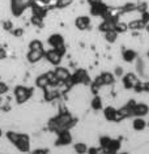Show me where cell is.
Segmentation results:
<instances>
[{
    "mask_svg": "<svg viewBox=\"0 0 149 154\" xmlns=\"http://www.w3.org/2000/svg\"><path fill=\"white\" fill-rule=\"evenodd\" d=\"M77 125V118L73 116L68 109H60L59 112L51 116L47 122V128L51 133H56L64 129H73Z\"/></svg>",
    "mask_w": 149,
    "mask_h": 154,
    "instance_id": "cell-1",
    "label": "cell"
},
{
    "mask_svg": "<svg viewBox=\"0 0 149 154\" xmlns=\"http://www.w3.org/2000/svg\"><path fill=\"white\" fill-rule=\"evenodd\" d=\"M5 138L21 154H29L32 152V138L28 133L8 131V132H5Z\"/></svg>",
    "mask_w": 149,
    "mask_h": 154,
    "instance_id": "cell-2",
    "label": "cell"
},
{
    "mask_svg": "<svg viewBox=\"0 0 149 154\" xmlns=\"http://www.w3.org/2000/svg\"><path fill=\"white\" fill-rule=\"evenodd\" d=\"M102 116H104V120L107 122L109 124H122L123 122H126V119L123 118V115L120 114L119 109L113 105H107L104 107V110H102Z\"/></svg>",
    "mask_w": 149,
    "mask_h": 154,
    "instance_id": "cell-3",
    "label": "cell"
},
{
    "mask_svg": "<svg viewBox=\"0 0 149 154\" xmlns=\"http://www.w3.org/2000/svg\"><path fill=\"white\" fill-rule=\"evenodd\" d=\"M13 97L17 105H24L34 97V89L25 85H16L13 88Z\"/></svg>",
    "mask_w": 149,
    "mask_h": 154,
    "instance_id": "cell-4",
    "label": "cell"
},
{
    "mask_svg": "<svg viewBox=\"0 0 149 154\" xmlns=\"http://www.w3.org/2000/svg\"><path fill=\"white\" fill-rule=\"evenodd\" d=\"M34 0H9V8L13 17H21L26 12V9L30 8Z\"/></svg>",
    "mask_w": 149,
    "mask_h": 154,
    "instance_id": "cell-5",
    "label": "cell"
},
{
    "mask_svg": "<svg viewBox=\"0 0 149 154\" xmlns=\"http://www.w3.org/2000/svg\"><path fill=\"white\" fill-rule=\"evenodd\" d=\"M140 77L136 72H126L120 79V86L126 91H133V89L140 82Z\"/></svg>",
    "mask_w": 149,
    "mask_h": 154,
    "instance_id": "cell-6",
    "label": "cell"
},
{
    "mask_svg": "<svg viewBox=\"0 0 149 154\" xmlns=\"http://www.w3.org/2000/svg\"><path fill=\"white\" fill-rule=\"evenodd\" d=\"M73 133L72 129H64V131H59L55 133V138H54V145L56 148H64V146H70L73 142Z\"/></svg>",
    "mask_w": 149,
    "mask_h": 154,
    "instance_id": "cell-7",
    "label": "cell"
},
{
    "mask_svg": "<svg viewBox=\"0 0 149 154\" xmlns=\"http://www.w3.org/2000/svg\"><path fill=\"white\" fill-rule=\"evenodd\" d=\"M110 9H111V7L107 5V4H105V3L102 2V3H99V4L90 5L89 13L93 17H101V18H104L106 14L110 13Z\"/></svg>",
    "mask_w": 149,
    "mask_h": 154,
    "instance_id": "cell-8",
    "label": "cell"
},
{
    "mask_svg": "<svg viewBox=\"0 0 149 154\" xmlns=\"http://www.w3.org/2000/svg\"><path fill=\"white\" fill-rule=\"evenodd\" d=\"M63 55L56 51L55 48H50L47 51H45V59L50 65H54V67H58V65L62 64L63 61Z\"/></svg>",
    "mask_w": 149,
    "mask_h": 154,
    "instance_id": "cell-9",
    "label": "cell"
},
{
    "mask_svg": "<svg viewBox=\"0 0 149 154\" xmlns=\"http://www.w3.org/2000/svg\"><path fill=\"white\" fill-rule=\"evenodd\" d=\"M97 77L99 79V81H101L102 86L104 88H111L116 84V77L114 75L113 72L110 71H102L101 73H98Z\"/></svg>",
    "mask_w": 149,
    "mask_h": 154,
    "instance_id": "cell-10",
    "label": "cell"
},
{
    "mask_svg": "<svg viewBox=\"0 0 149 154\" xmlns=\"http://www.w3.org/2000/svg\"><path fill=\"white\" fill-rule=\"evenodd\" d=\"M92 25V20H90V16L88 14H80L75 18V28L80 30V32H85L90 28Z\"/></svg>",
    "mask_w": 149,
    "mask_h": 154,
    "instance_id": "cell-11",
    "label": "cell"
},
{
    "mask_svg": "<svg viewBox=\"0 0 149 154\" xmlns=\"http://www.w3.org/2000/svg\"><path fill=\"white\" fill-rule=\"evenodd\" d=\"M45 51L46 50H29L26 54V60L30 64H38L45 59Z\"/></svg>",
    "mask_w": 149,
    "mask_h": 154,
    "instance_id": "cell-12",
    "label": "cell"
},
{
    "mask_svg": "<svg viewBox=\"0 0 149 154\" xmlns=\"http://www.w3.org/2000/svg\"><path fill=\"white\" fill-rule=\"evenodd\" d=\"M131 124V129L135 131L136 133H141V132H145V129L148 128V124H147V119L145 118H139V116H135L131 119L129 122Z\"/></svg>",
    "mask_w": 149,
    "mask_h": 154,
    "instance_id": "cell-13",
    "label": "cell"
},
{
    "mask_svg": "<svg viewBox=\"0 0 149 154\" xmlns=\"http://www.w3.org/2000/svg\"><path fill=\"white\" fill-rule=\"evenodd\" d=\"M120 56H122V60H123L124 63L133 64L135 63V60L139 57V52H137L135 48H132V47H126L124 50H122Z\"/></svg>",
    "mask_w": 149,
    "mask_h": 154,
    "instance_id": "cell-14",
    "label": "cell"
},
{
    "mask_svg": "<svg viewBox=\"0 0 149 154\" xmlns=\"http://www.w3.org/2000/svg\"><path fill=\"white\" fill-rule=\"evenodd\" d=\"M132 115L133 118L139 116V118H145L149 115V105L147 102H136V105L132 109Z\"/></svg>",
    "mask_w": 149,
    "mask_h": 154,
    "instance_id": "cell-15",
    "label": "cell"
},
{
    "mask_svg": "<svg viewBox=\"0 0 149 154\" xmlns=\"http://www.w3.org/2000/svg\"><path fill=\"white\" fill-rule=\"evenodd\" d=\"M47 45L51 46V48H59L62 46H66V39L60 33H52L47 38Z\"/></svg>",
    "mask_w": 149,
    "mask_h": 154,
    "instance_id": "cell-16",
    "label": "cell"
},
{
    "mask_svg": "<svg viewBox=\"0 0 149 154\" xmlns=\"http://www.w3.org/2000/svg\"><path fill=\"white\" fill-rule=\"evenodd\" d=\"M89 107L94 112H99V111L104 110V97L101 94H95V95H92V98L89 99Z\"/></svg>",
    "mask_w": 149,
    "mask_h": 154,
    "instance_id": "cell-17",
    "label": "cell"
},
{
    "mask_svg": "<svg viewBox=\"0 0 149 154\" xmlns=\"http://www.w3.org/2000/svg\"><path fill=\"white\" fill-rule=\"evenodd\" d=\"M133 64H135V72L139 75L140 79H143V77H147L148 76V67H147V63H145L144 59H141V57H137Z\"/></svg>",
    "mask_w": 149,
    "mask_h": 154,
    "instance_id": "cell-18",
    "label": "cell"
},
{
    "mask_svg": "<svg viewBox=\"0 0 149 154\" xmlns=\"http://www.w3.org/2000/svg\"><path fill=\"white\" fill-rule=\"evenodd\" d=\"M34 85H36L37 89H39L42 91L46 90L47 88H50V82H48L47 76H46V72L39 73V75L36 77V80H34Z\"/></svg>",
    "mask_w": 149,
    "mask_h": 154,
    "instance_id": "cell-19",
    "label": "cell"
},
{
    "mask_svg": "<svg viewBox=\"0 0 149 154\" xmlns=\"http://www.w3.org/2000/svg\"><path fill=\"white\" fill-rule=\"evenodd\" d=\"M54 72H55V75H56V77H58V80L60 82H66L72 75L70 69H68L67 67H63V65H58V67H55Z\"/></svg>",
    "mask_w": 149,
    "mask_h": 154,
    "instance_id": "cell-20",
    "label": "cell"
},
{
    "mask_svg": "<svg viewBox=\"0 0 149 154\" xmlns=\"http://www.w3.org/2000/svg\"><path fill=\"white\" fill-rule=\"evenodd\" d=\"M127 24H128V29L132 30V32H143L145 29V26H147V22H145L141 17L129 20Z\"/></svg>",
    "mask_w": 149,
    "mask_h": 154,
    "instance_id": "cell-21",
    "label": "cell"
},
{
    "mask_svg": "<svg viewBox=\"0 0 149 154\" xmlns=\"http://www.w3.org/2000/svg\"><path fill=\"white\" fill-rule=\"evenodd\" d=\"M88 149H89L88 144L85 141H81V140L73 142V145H72V150H73L75 154H86Z\"/></svg>",
    "mask_w": 149,
    "mask_h": 154,
    "instance_id": "cell-22",
    "label": "cell"
},
{
    "mask_svg": "<svg viewBox=\"0 0 149 154\" xmlns=\"http://www.w3.org/2000/svg\"><path fill=\"white\" fill-rule=\"evenodd\" d=\"M135 94H149V80H140L137 86L133 89Z\"/></svg>",
    "mask_w": 149,
    "mask_h": 154,
    "instance_id": "cell-23",
    "label": "cell"
},
{
    "mask_svg": "<svg viewBox=\"0 0 149 154\" xmlns=\"http://www.w3.org/2000/svg\"><path fill=\"white\" fill-rule=\"evenodd\" d=\"M30 8H32V12H33L32 16H37V17H41V18H45L46 14H47V9H46L45 7H41V5L36 4V2L33 3Z\"/></svg>",
    "mask_w": 149,
    "mask_h": 154,
    "instance_id": "cell-24",
    "label": "cell"
},
{
    "mask_svg": "<svg viewBox=\"0 0 149 154\" xmlns=\"http://www.w3.org/2000/svg\"><path fill=\"white\" fill-rule=\"evenodd\" d=\"M104 38H105V41L107 42V43L114 45V43H116V42H118L119 34H118L115 30H109V32L104 33Z\"/></svg>",
    "mask_w": 149,
    "mask_h": 154,
    "instance_id": "cell-25",
    "label": "cell"
},
{
    "mask_svg": "<svg viewBox=\"0 0 149 154\" xmlns=\"http://www.w3.org/2000/svg\"><path fill=\"white\" fill-rule=\"evenodd\" d=\"M111 140H113V137L110 136V134H101V136L98 137V146H101V148H104V149H107Z\"/></svg>",
    "mask_w": 149,
    "mask_h": 154,
    "instance_id": "cell-26",
    "label": "cell"
},
{
    "mask_svg": "<svg viewBox=\"0 0 149 154\" xmlns=\"http://www.w3.org/2000/svg\"><path fill=\"white\" fill-rule=\"evenodd\" d=\"M115 32L118 33V34H126L128 32V24L126 21H120V20H118V22L115 24Z\"/></svg>",
    "mask_w": 149,
    "mask_h": 154,
    "instance_id": "cell-27",
    "label": "cell"
},
{
    "mask_svg": "<svg viewBox=\"0 0 149 154\" xmlns=\"http://www.w3.org/2000/svg\"><path fill=\"white\" fill-rule=\"evenodd\" d=\"M28 48L29 50H45V45L41 39H36V38H34V39L29 42Z\"/></svg>",
    "mask_w": 149,
    "mask_h": 154,
    "instance_id": "cell-28",
    "label": "cell"
},
{
    "mask_svg": "<svg viewBox=\"0 0 149 154\" xmlns=\"http://www.w3.org/2000/svg\"><path fill=\"white\" fill-rule=\"evenodd\" d=\"M72 3H73V0H56V2H55V7L58 9H64V8L71 7Z\"/></svg>",
    "mask_w": 149,
    "mask_h": 154,
    "instance_id": "cell-29",
    "label": "cell"
},
{
    "mask_svg": "<svg viewBox=\"0 0 149 154\" xmlns=\"http://www.w3.org/2000/svg\"><path fill=\"white\" fill-rule=\"evenodd\" d=\"M113 73L115 75L116 79H119V80H120L122 77H123V75H124L126 72H124V68L122 67V65H116V67L113 69Z\"/></svg>",
    "mask_w": 149,
    "mask_h": 154,
    "instance_id": "cell-30",
    "label": "cell"
},
{
    "mask_svg": "<svg viewBox=\"0 0 149 154\" xmlns=\"http://www.w3.org/2000/svg\"><path fill=\"white\" fill-rule=\"evenodd\" d=\"M30 22H32L34 26H37V28H42V26H43V18L37 17V16H32Z\"/></svg>",
    "mask_w": 149,
    "mask_h": 154,
    "instance_id": "cell-31",
    "label": "cell"
},
{
    "mask_svg": "<svg viewBox=\"0 0 149 154\" xmlns=\"http://www.w3.org/2000/svg\"><path fill=\"white\" fill-rule=\"evenodd\" d=\"M11 34L14 37V38H21L24 35V29L22 28H13L11 30Z\"/></svg>",
    "mask_w": 149,
    "mask_h": 154,
    "instance_id": "cell-32",
    "label": "cell"
},
{
    "mask_svg": "<svg viewBox=\"0 0 149 154\" xmlns=\"http://www.w3.org/2000/svg\"><path fill=\"white\" fill-rule=\"evenodd\" d=\"M8 90H9L8 84H5L4 81H0V97H2V95H5L8 93Z\"/></svg>",
    "mask_w": 149,
    "mask_h": 154,
    "instance_id": "cell-33",
    "label": "cell"
},
{
    "mask_svg": "<svg viewBox=\"0 0 149 154\" xmlns=\"http://www.w3.org/2000/svg\"><path fill=\"white\" fill-rule=\"evenodd\" d=\"M13 28H14V25H13V22L11 20H5L4 22H3V29L7 30V32H11Z\"/></svg>",
    "mask_w": 149,
    "mask_h": 154,
    "instance_id": "cell-34",
    "label": "cell"
},
{
    "mask_svg": "<svg viewBox=\"0 0 149 154\" xmlns=\"http://www.w3.org/2000/svg\"><path fill=\"white\" fill-rule=\"evenodd\" d=\"M30 154H48V150L45 148H36L30 152Z\"/></svg>",
    "mask_w": 149,
    "mask_h": 154,
    "instance_id": "cell-35",
    "label": "cell"
},
{
    "mask_svg": "<svg viewBox=\"0 0 149 154\" xmlns=\"http://www.w3.org/2000/svg\"><path fill=\"white\" fill-rule=\"evenodd\" d=\"M4 59H7V51L5 48L0 47V60H4Z\"/></svg>",
    "mask_w": 149,
    "mask_h": 154,
    "instance_id": "cell-36",
    "label": "cell"
},
{
    "mask_svg": "<svg viewBox=\"0 0 149 154\" xmlns=\"http://www.w3.org/2000/svg\"><path fill=\"white\" fill-rule=\"evenodd\" d=\"M104 0H86V3L89 5H95V4H99V3H102Z\"/></svg>",
    "mask_w": 149,
    "mask_h": 154,
    "instance_id": "cell-37",
    "label": "cell"
},
{
    "mask_svg": "<svg viewBox=\"0 0 149 154\" xmlns=\"http://www.w3.org/2000/svg\"><path fill=\"white\" fill-rule=\"evenodd\" d=\"M145 30H147V34H148V37H149V22L147 24V26H145Z\"/></svg>",
    "mask_w": 149,
    "mask_h": 154,
    "instance_id": "cell-38",
    "label": "cell"
},
{
    "mask_svg": "<svg viewBox=\"0 0 149 154\" xmlns=\"http://www.w3.org/2000/svg\"><path fill=\"white\" fill-rule=\"evenodd\" d=\"M116 154H131V153H128V152H122V150H120V152H118Z\"/></svg>",
    "mask_w": 149,
    "mask_h": 154,
    "instance_id": "cell-39",
    "label": "cell"
},
{
    "mask_svg": "<svg viewBox=\"0 0 149 154\" xmlns=\"http://www.w3.org/2000/svg\"><path fill=\"white\" fill-rule=\"evenodd\" d=\"M3 134H4V133H3V129L0 128V140H2V138H3Z\"/></svg>",
    "mask_w": 149,
    "mask_h": 154,
    "instance_id": "cell-40",
    "label": "cell"
},
{
    "mask_svg": "<svg viewBox=\"0 0 149 154\" xmlns=\"http://www.w3.org/2000/svg\"><path fill=\"white\" fill-rule=\"evenodd\" d=\"M145 56H147V59L149 60V48L147 50V54H145Z\"/></svg>",
    "mask_w": 149,
    "mask_h": 154,
    "instance_id": "cell-41",
    "label": "cell"
},
{
    "mask_svg": "<svg viewBox=\"0 0 149 154\" xmlns=\"http://www.w3.org/2000/svg\"><path fill=\"white\" fill-rule=\"evenodd\" d=\"M147 124H148V129H149V120H147Z\"/></svg>",
    "mask_w": 149,
    "mask_h": 154,
    "instance_id": "cell-42",
    "label": "cell"
},
{
    "mask_svg": "<svg viewBox=\"0 0 149 154\" xmlns=\"http://www.w3.org/2000/svg\"><path fill=\"white\" fill-rule=\"evenodd\" d=\"M0 105H2V98H0Z\"/></svg>",
    "mask_w": 149,
    "mask_h": 154,
    "instance_id": "cell-43",
    "label": "cell"
},
{
    "mask_svg": "<svg viewBox=\"0 0 149 154\" xmlns=\"http://www.w3.org/2000/svg\"><path fill=\"white\" fill-rule=\"evenodd\" d=\"M0 154H5V153H0Z\"/></svg>",
    "mask_w": 149,
    "mask_h": 154,
    "instance_id": "cell-44",
    "label": "cell"
}]
</instances>
